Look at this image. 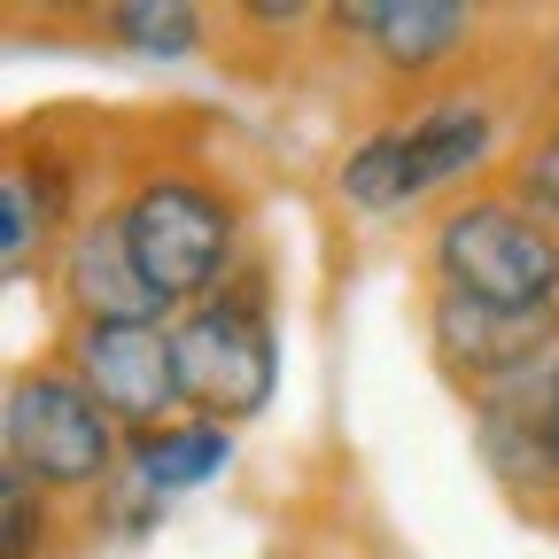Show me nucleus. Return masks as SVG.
Instances as JSON below:
<instances>
[{
  "instance_id": "9d476101",
  "label": "nucleus",
  "mask_w": 559,
  "mask_h": 559,
  "mask_svg": "<svg viewBox=\"0 0 559 559\" xmlns=\"http://www.w3.org/2000/svg\"><path fill=\"white\" fill-rule=\"evenodd\" d=\"M132 459H140V481L148 489H194L210 474H226L234 436L218 428V419H187V428H148L132 443Z\"/></svg>"
},
{
  "instance_id": "423d86ee",
  "label": "nucleus",
  "mask_w": 559,
  "mask_h": 559,
  "mask_svg": "<svg viewBox=\"0 0 559 559\" xmlns=\"http://www.w3.org/2000/svg\"><path fill=\"white\" fill-rule=\"evenodd\" d=\"M559 319L551 304L544 311H513V304H474V296H436V349L443 366L481 381V389H506V381H528V366H544ZM559 358V349H551Z\"/></svg>"
},
{
  "instance_id": "20e7f679",
  "label": "nucleus",
  "mask_w": 559,
  "mask_h": 559,
  "mask_svg": "<svg viewBox=\"0 0 559 559\" xmlns=\"http://www.w3.org/2000/svg\"><path fill=\"white\" fill-rule=\"evenodd\" d=\"M117 459V419L79 373H16L9 381V466L39 489H86Z\"/></svg>"
},
{
  "instance_id": "4468645a",
  "label": "nucleus",
  "mask_w": 559,
  "mask_h": 559,
  "mask_svg": "<svg viewBox=\"0 0 559 559\" xmlns=\"http://www.w3.org/2000/svg\"><path fill=\"white\" fill-rule=\"evenodd\" d=\"M0 513H9L0 551H9V559H32L39 536H47V506H39V481H32L24 466H0Z\"/></svg>"
},
{
  "instance_id": "dca6fc26",
  "label": "nucleus",
  "mask_w": 559,
  "mask_h": 559,
  "mask_svg": "<svg viewBox=\"0 0 559 559\" xmlns=\"http://www.w3.org/2000/svg\"><path fill=\"white\" fill-rule=\"evenodd\" d=\"M544 381H551V428H559V358L544 366Z\"/></svg>"
},
{
  "instance_id": "1a4fd4ad",
  "label": "nucleus",
  "mask_w": 559,
  "mask_h": 559,
  "mask_svg": "<svg viewBox=\"0 0 559 559\" xmlns=\"http://www.w3.org/2000/svg\"><path fill=\"white\" fill-rule=\"evenodd\" d=\"M404 148H412L419 187H443V179H459L466 164L489 156V117H481L474 102H436L428 117L404 124Z\"/></svg>"
},
{
  "instance_id": "6e6552de",
  "label": "nucleus",
  "mask_w": 559,
  "mask_h": 559,
  "mask_svg": "<svg viewBox=\"0 0 559 559\" xmlns=\"http://www.w3.org/2000/svg\"><path fill=\"white\" fill-rule=\"evenodd\" d=\"M342 24L366 32L396 70H428V62H443L466 39L474 16L459 9V0H358V9H342Z\"/></svg>"
},
{
  "instance_id": "f03ea898",
  "label": "nucleus",
  "mask_w": 559,
  "mask_h": 559,
  "mask_svg": "<svg viewBox=\"0 0 559 559\" xmlns=\"http://www.w3.org/2000/svg\"><path fill=\"white\" fill-rule=\"evenodd\" d=\"M117 218H124L132 264L148 272V288L164 304H210L234 257V210L218 194L194 179H148Z\"/></svg>"
},
{
  "instance_id": "0eeeda50",
  "label": "nucleus",
  "mask_w": 559,
  "mask_h": 559,
  "mask_svg": "<svg viewBox=\"0 0 559 559\" xmlns=\"http://www.w3.org/2000/svg\"><path fill=\"white\" fill-rule=\"evenodd\" d=\"M62 288L79 304V319H164L171 304L148 288V272L132 264L124 218H94L62 257Z\"/></svg>"
},
{
  "instance_id": "9b49d317",
  "label": "nucleus",
  "mask_w": 559,
  "mask_h": 559,
  "mask_svg": "<svg viewBox=\"0 0 559 559\" xmlns=\"http://www.w3.org/2000/svg\"><path fill=\"white\" fill-rule=\"evenodd\" d=\"M342 194L358 202V210H404L412 194H428L412 171V148H404V124L396 132H373L358 156L342 164Z\"/></svg>"
},
{
  "instance_id": "39448f33",
  "label": "nucleus",
  "mask_w": 559,
  "mask_h": 559,
  "mask_svg": "<svg viewBox=\"0 0 559 559\" xmlns=\"http://www.w3.org/2000/svg\"><path fill=\"white\" fill-rule=\"evenodd\" d=\"M79 381L94 389V404L124 428H164V412L187 404L179 396V349H171V326L164 319H79Z\"/></svg>"
},
{
  "instance_id": "7ed1b4c3",
  "label": "nucleus",
  "mask_w": 559,
  "mask_h": 559,
  "mask_svg": "<svg viewBox=\"0 0 559 559\" xmlns=\"http://www.w3.org/2000/svg\"><path fill=\"white\" fill-rule=\"evenodd\" d=\"M171 349H179V396L202 419H218V428L264 412V396L280 381V349H272V326H264L257 296H210V304H194L171 326Z\"/></svg>"
},
{
  "instance_id": "2eb2a0df",
  "label": "nucleus",
  "mask_w": 559,
  "mask_h": 559,
  "mask_svg": "<svg viewBox=\"0 0 559 559\" xmlns=\"http://www.w3.org/2000/svg\"><path fill=\"white\" fill-rule=\"evenodd\" d=\"M521 194L544 210V218H559V124L536 140V156L521 164Z\"/></svg>"
},
{
  "instance_id": "f8f14e48",
  "label": "nucleus",
  "mask_w": 559,
  "mask_h": 559,
  "mask_svg": "<svg viewBox=\"0 0 559 559\" xmlns=\"http://www.w3.org/2000/svg\"><path fill=\"white\" fill-rule=\"evenodd\" d=\"M109 32L140 55H187L202 39V16L187 9V0H171V9H156V0H132V9H109Z\"/></svg>"
},
{
  "instance_id": "f257e3e1",
  "label": "nucleus",
  "mask_w": 559,
  "mask_h": 559,
  "mask_svg": "<svg viewBox=\"0 0 559 559\" xmlns=\"http://www.w3.org/2000/svg\"><path fill=\"white\" fill-rule=\"evenodd\" d=\"M436 272L451 296L544 311L559 296V241H551V226H536L513 202H466L436 234Z\"/></svg>"
},
{
  "instance_id": "ddd939ff",
  "label": "nucleus",
  "mask_w": 559,
  "mask_h": 559,
  "mask_svg": "<svg viewBox=\"0 0 559 559\" xmlns=\"http://www.w3.org/2000/svg\"><path fill=\"white\" fill-rule=\"evenodd\" d=\"M39 234H47V202H32V164H16L0 179V257H9V272L32 264Z\"/></svg>"
}]
</instances>
